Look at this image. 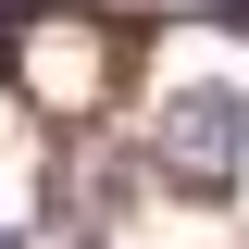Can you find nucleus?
<instances>
[{
	"label": "nucleus",
	"instance_id": "f257e3e1",
	"mask_svg": "<svg viewBox=\"0 0 249 249\" xmlns=\"http://www.w3.org/2000/svg\"><path fill=\"white\" fill-rule=\"evenodd\" d=\"M150 162L187 199H237L249 187V88H175L150 124Z\"/></svg>",
	"mask_w": 249,
	"mask_h": 249
},
{
	"label": "nucleus",
	"instance_id": "7ed1b4c3",
	"mask_svg": "<svg viewBox=\"0 0 249 249\" xmlns=\"http://www.w3.org/2000/svg\"><path fill=\"white\" fill-rule=\"evenodd\" d=\"M0 249H25V237H13V224H0Z\"/></svg>",
	"mask_w": 249,
	"mask_h": 249
},
{
	"label": "nucleus",
	"instance_id": "f03ea898",
	"mask_svg": "<svg viewBox=\"0 0 249 249\" xmlns=\"http://www.w3.org/2000/svg\"><path fill=\"white\" fill-rule=\"evenodd\" d=\"M187 25H237L249 37V0H187Z\"/></svg>",
	"mask_w": 249,
	"mask_h": 249
}]
</instances>
